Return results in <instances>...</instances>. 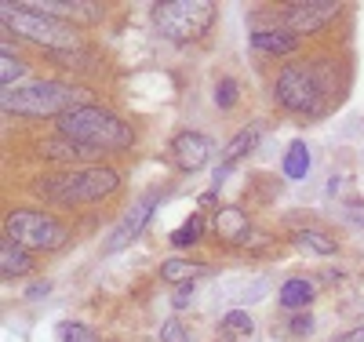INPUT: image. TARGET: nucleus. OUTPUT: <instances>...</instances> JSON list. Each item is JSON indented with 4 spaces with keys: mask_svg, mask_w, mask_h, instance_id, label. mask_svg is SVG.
<instances>
[{
    "mask_svg": "<svg viewBox=\"0 0 364 342\" xmlns=\"http://www.w3.org/2000/svg\"><path fill=\"white\" fill-rule=\"evenodd\" d=\"M211 153H215V142H211L204 132H178L171 139V161L182 168V171H200Z\"/></svg>",
    "mask_w": 364,
    "mask_h": 342,
    "instance_id": "1a4fd4ad",
    "label": "nucleus"
},
{
    "mask_svg": "<svg viewBox=\"0 0 364 342\" xmlns=\"http://www.w3.org/2000/svg\"><path fill=\"white\" fill-rule=\"evenodd\" d=\"M4 113H18V117H66L70 109L91 106V95L84 87L63 84V80H37L26 87H8L0 95Z\"/></svg>",
    "mask_w": 364,
    "mask_h": 342,
    "instance_id": "f03ea898",
    "label": "nucleus"
},
{
    "mask_svg": "<svg viewBox=\"0 0 364 342\" xmlns=\"http://www.w3.org/2000/svg\"><path fill=\"white\" fill-rule=\"evenodd\" d=\"M4 237L15 240L18 247H26V252H55V247H63L70 230L66 223L51 219L48 211H11L8 215V226H4Z\"/></svg>",
    "mask_w": 364,
    "mask_h": 342,
    "instance_id": "423d86ee",
    "label": "nucleus"
},
{
    "mask_svg": "<svg viewBox=\"0 0 364 342\" xmlns=\"http://www.w3.org/2000/svg\"><path fill=\"white\" fill-rule=\"evenodd\" d=\"M29 266H33V259H29V252L26 247H18L15 240H8L4 237V247H0V273L8 277H22V273H29Z\"/></svg>",
    "mask_w": 364,
    "mask_h": 342,
    "instance_id": "2eb2a0df",
    "label": "nucleus"
},
{
    "mask_svg": "<svg viewBox=\"0 0 364 342\" xmlns=\"http://www.w3.org/2000/svg\"><path fill=\"white\" fill-rule=\"evenodd\" d=\"M197 240H200V219H197V215H193L186 226H178V230L171 233V247H190V244H197Z\"/></svg>",
    "mask_w": 364,
    "mask_h": 342,
    "instance_id": "412c9836",
    "label": "nucleus"
},
{
    "mask_svg": "<svg viewBox=\"0 0 364 342\" xmlns=\"http://www.w3.org/2000/svg\"><path fill=\"white\" fill-rule=\"evenodd\" d=\"M55 132L70 139V142H80L87 149H99V153H120L135 142V132L128 120H120L117 113H109L106 106L91 102V106H80V109H70L66 117L55 120Z\"/></svg>",
    "mask_w": 364,
    "mask_h": 342,
    "instance_id": "f257e3e1",
    "label": "nucleus"
},
{
    "mask_svg": "<svg viewBox=\"0 0 364 342\" xmlns=\"http://www.w3.org/2000/svg\"><path fill=\"white\" fill-rule=\"evenodd\" d=\"M22 73H26V66H22L15 55H8V51L0 55V84H4V91H8V84H15Z\"/></svg>",
    "mask_w": 364,
    "mask_h": 342,
    "instance_id": "5701e85b",
    "label": "nucleus"
},
{
    "mask_svg": "<svg viewBox=\"0 0 364 342\" xmlns=\"http://www.w3.org/2000/svg\"><path fill=\"white\" fill-rule=\"evenodd\" d=\"M336 15H339L336 0H299V4H288L277 15V26L288 29V33H295V37H302V33H317V29H324Z\"/></svg>",
    "mask_w": 364,
    "mask_h": 342,
    "instance_id": "6e6552de",
    "label": "nucleus"
},
{
    "mask_svg": "<svg viewBox=\"0 0 364 342\" xmlns=\"http://www.w3.org/2000/svg\"><path fill=\"white\" fill-rule=\"evenodd\" d=\"M336 342H364V328H353V331H343Z\"/></svg>",
    "mask_w": 364,
    "mask_h": 342,
    "instance_id": "cd10ccee",
    "label": "nucleus"
},
{
    "mask_svg": "<svg viewBox=\"0 0 364 342\" xmlns=\"http://www.w3.org/2000/svg\"><path fill=\"white\" fill-rule=\"evenodd\" d=\"M154 208H157V193H149V197H142L128 215H124V223H120L113 233H109V240H106V252H120L124 244H132L142 230H146V223H149V215H154Z\"/></svg>",
    "mask_w": 364,
    "mask_h": 342,
    "instance_id": "9d476101",
    "label": "nucleus"
},
{
    "mask_svg": "<svg viewBox=\"0 0 364 342\" xmlns=\"http://www.w3.org/2000/svg\"><path fill=\"white\" fill-rule=\"evenodd\" d=\"M211 22H215V4H208V0H161V4H154L157 33L175 44L200 41Z\"/></svg>",
    "mask_w": 364,
    "mask_h": 342,
    "instance_id": "39448f33",
    "label": "nucleus"
},
{
    "mask_svg": "<svg viewBox=\"0 0 364 342\" xmlns=\"http://www.w3.org/2000/svg\"><path fill=\"white\" fill-rule=\"evenodd\" d=\"M273 95H277V102L291 113H314L317 102H321L317 73L310 66H284L277 73V84H273Z\"/></svg>",
    "mask_w": 364,
    "mask_h": 342,
    "instance_id": "0eeeda50",
    "label": "nucleus"
},
{
    "mask_svg": "<svg viewBox=\"0 0 364 342\" xmlns=\"http://www.w3.org/2000/svg\"><path fill=\"white\" fill-rule=\"evenodd\" d=\"M215 102H219V109H230L233 102H237V80H219V87H215Z\"/></svg>",
    "mask_w": 364,
    "mask_h": 342,
    "instance_id": "a878e982",
    "label": "nucleus"
},
{
    "mask_svg": "<svg viewBox=\"0 0 364 342\" xmlns=\"http://www.w3.org/2000/svg\"><path fill=\"white\" fill-rule=\"evenodd\" d=\"M255 142H259V124H248V128L240 132V135H237L230 146H226V153H223V157H226V161L245 157V153H252V149H255Z\"/></svg>",
    "mask_w": 364,
    "mask_h": 342,
    "instance_id": "aec40b11",
    "label": "nucleus"
},
{
    "mask_svg": "<svg viewBox=\"0 0 364 342\" xmlns=\"http://www.w3.org/2000/svg\"><path fill=\"white\" fill-rule=\"evenodd\" d=\"M310 331H314V321H310V314H295V317H291V335L306 338Z\"/></svg>",
    "mask_w": 364,
    "mask_h": 342,
    "instance_id": "bb28decb",
    "label": "nucleus"
},
{
    "mask_svg": "<svg viewBox=\"0 0 364 342\" xmlns=\"http://www.w3.org/2000/svg\"><path fill=\"white\" fill-rule=\"evenodd\" d=\"M310 302H314V284L302 281V277H291V281L281 288V306L291 309V314H299V309L310 306Z\"/></svg>",
    "mask_w": 364,
    "mask_h": 342,
    "instance_id": "f3484780",
    "label": "nucleus"
},
{
    "mask_svg": "<svg viewBox=\"0 0 364 342\" xmlns=\"http://www.w3.org/2000/svg\"><path fill=\"white\" fill-rule=\"evenodd\" d=\"M211 226H215V237L223 244H245L248 233H252V223H248V215L240 211V208H223Z\"/></svg>",
    "mask_w": 364,
    "mask_h": 342,
    "instance_id": "ddd939ff",
    "label": "nucleus"
},
{
    "mask_svg": "<svg viewBox=\"0 0 364 342\" xmlns=\"http://www.w3.org/2000/svg\"><path fill=\"white\" fill-rule=\"evenodd\" d=\"M200 273H204V266L200 262H190V259H164L161 262V277H164L168 284H182V288H186V284L197 281Z\"/></svg>",
    "mask_w": 364,
    "mask_h": 342,
    "instance_id": "dca6fc26",
    "label": "nucleus"
},
{
    "mask_svg": "<svg viewBox=\"0 0 364 342\" xmlns=\"http://www.w3.org/2000/svg\"><path fill=\"white\" fill-rule=\"evenodd\" d=\"M306 171H310V149H306V142L295 139L284 153V175L288 178H306Z\"/></svg>",
    "mask_w": 364,
    "mask_h": 342,
    "instance_id": "a211bd4d",
    "label": "nucleus"
},
{
    "mask_svg": "<svg viewBox=\"0 0 364 342\" xmlns=\"http://www.w3.org/2000/svg\"><path fill=\"white\" fill-rule=\"evenodd\" d=\"M252 44L259 51H266V55H291L299 48V37L288 33V29H281V26H273V29H255Z\"/></svg>",
    "mask_w": 364,
    "mask_h": 342,
    "instance_id": "4468645a",
    "label": "nucleus"
},
{
    "mask_svg": "<svg viewBox=\"0 0 364 342\" xmlns=\"http://www.w3.org/2000/svg\"><path fill=\"white\" fill-rule=\"evenodd\" d=\"M161 342H193V338H190V331H186L182 321H164L161 324Z\"/></svg>",
    "mask_w": 364,
    "mask_h": 342,
    "instance_id": "393cba45",
    "label": "nucleus"
},
{
    "mask_svg": "<svg viewBox=\"0 0 364 342\" xmlns=\"http://www.w3.org/2000/svg\"><path fill=\"white\" fill-rule=\"evenodd\" d=\"M58 335H63V342H99L95 331H91L87 324H77V321L58 324Z\"/></svg>",
    "mask_w": 364,
    "mask_h": 342,
    "instance_id": "4be33fe9",
    "label": "nucleus"
},
{
    "mask_svg": "<svg viewBox=\"0 0 364 342\" xmlns=\"http://www.w3.org/2000/svg\"><path fill=\"white\" fill-rule=\"evenodd\" d=\"M0 18H4V26L11 29V33L48 48L51 55H66V51L73 55V51L84 48L80 33L70 22L55 18V15H44V11H33L26 4H0Z\"/></svg>",
    "mask_w": 364,
    "mask_h": 342,
    "instance_id": "7ed1b4c3",
    "label": "nucleus"
},
{
    "mask_svg": "<svg viewBox=\"0 0 364 342\" xmlns=\"http://www.w3.org/2000/svg\"><path fill=\"white\" fill-rule=\"evenodd\" d=\"M26 8L55 15V18H63V22H99L102 18V8L99 4H87V0H29Z\"/></svg>",
    "mask_w": 364,
    "mask_h": 342,
    "instance_id": "9b49d317",
    "label": "nucleus"
},
{
    "mask_svg": "<svg viewBox=\"0 0 364 342\" xmlns=\"http://www.w3.org/2000/svg\"><path fill=\"white\" fill-rule=\"evenodd\" d=\"M223 331L248 335V331H252V317L245 314V309H233V314H226V321H223Z\"/></svg>",
    "mask_w": 364,
    "mask_h": 342,
    "instance_id": "b1692460",
    "label": "nucleus"
},
{
    "mask_svg": "<svg viewBox=\"0 0 364 342\" xmlns=\"http://www.w3.org/2000/svg\"><path fill=\"white\" fill-rule=\"evenodd\" d=\"M120 186V175L113 168H84V171H66V175H51L37 182V193L51 204H91V201H102L109 197Z\"/></svg>",
    "mask_w": 364,
    "mask_h": 342,
    "instance_id": "20e7f679",
    "label": "nucleus"
},
{
    "mask_svg": "<svg viewBox=\"0 0 364 342\" xmlns=\"http://www.w3.org/2000/svg\"><path fill=\"white\" fill-rule=\"evenodd\" d=\"M295 244L306 247V252H314V255H336V240L324 237V233H314V230H299Z\"/></svg>",
    "mask_w": 364,
    "mask_h": 342,
    "instance_id": "6ab92c4d",
    "label": "nucleus"
},
{
    "mask_svg": "<svg viewBox=\"0 0 364 342\" xmlns=\"http://www.w3.org/2000/svg\"><path fill=\"white\" fill-rule=\"evenodd\" d=\"M41 153H44L48 161H55V164H73V161H99V157H102L99 149H87V146H80V142H70V139H63V135H55V139L41 142Z\"/></svg>",
    "mask_w": 364,
    "mask_h": 342,
    "instance_id": "f8f14e48",
    "label": "nucleus"
}]
</instances>
